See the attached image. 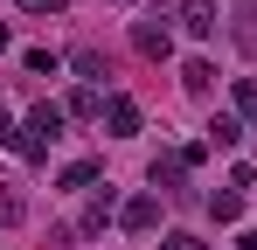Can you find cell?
Returning a JSON list of instances; mask_svg holds the SVG:
<instances>
[{
  "label": "cell",
  "mask_w": 257,
  "mask_h": 250,
  "mask_svg": "<svg viewBox=\"0 0 257 250\" xmlns=\"http://www.w3.org/2000/svg\"><path fill=\"white\" fill-rule=\"evenodd\" d=\"M236 139H243V118L236 111H215L209 118V146H236Z\"/></svg>",
  "instance_id": "obj_11"
},
{
  "label": "cell",
  "mask_w": 257,
  "mask_h": 250,
  "mask_svg": "<svg viewBox=\"0 0 257 250\" xmlns=\"http://www.w3.org/2000/svg\"><path fill=\"white\" fill-rule=\"evenodd\" d=\"M63 118H70V111H63V104H35V111H28V125H14V139H7V146H14V153H21V160L28 167H42L49 160V146H56V139H63Z\"/></svg>",
  "instance_id": "obj_1"
},
{
  "label": "cell",
  "mask_w": 257,
  "mask_h": 250,
  "mask_svg": "<svg viewBox=\"0 0 257 250\" xmlns=\"http://www.w3.org/2000/svg\"><path fill=\"white\" fill-rule=\"evenodd\" d=\"M236 250H257V229H243V243H236Z\"/></svg>",
  "instance_id": "obj_19"
},
{
  "label": "cell",
  "mask_w": 257,
  "mask_h": 250,
  "mask_svg": "<svg viewBox=\"0 0 257 250\" xmlns=\"http://www.w3.org/2000/svg\"><path fill=\"white\" fill-rule=\"evenodd\" d=\"M104 132H111V139H132V132H139V104H132V97H104Z\"/></svg>",
  "instance_id": "obj_6"
},
{
  "label": "cell",
  "mask_w": 257,
  "mask_h": 250,
  "mask_svg": "<svg viewBox=\"0 0 257 250\" xmlns=\"http://www.w3.org/2000/svg\"><path fill=\"white\" fill-rule=\"evenodd\" d=\"M7 42H14V35H7V21H0V49H7Z\"/></svg>",
  "instance_id": "obj_20"
},
{
  "label": "cell",
  "mask_w": 257,
  "mask_h": 250,
  "mask_svg": "<svg viewBox=\"0 0 257 250\" xmlns=\"http://www.w3.org/2000/svg\"><path fill=\"white\" fill-rule=\"evenodd\" d=\"M209 215H215V222H236V215H243V188H222V195H209Z\"/></svg>",
  "instance_id": "obj_12"
},
{
  "label": "cell",
  "mask_w": 257,
  "mask_h": 250,
  "mask_svg": "<svg viewBox=\"0 0 257 250\" xmlns=\"http://www.w3.org/2000/svg\"><path fill=\"white\" fill-rule=\"evenodd\" d=\"M146 181H153V195H181V181H188V160H181V153H153Z\"/></svg>",
  "instance_id": "obj_5"
},
{
  "label": "cell",
  "mask_w": 257,
  "mask_h": 250,
  "mask_svg": "<svg viewBox=\"0 0 257 250\" xmlns=\"http://www.w3.org/2000/svg\"><path fill=\"white\" fill-rule=\"evenodd\" d=\"M174 21H181L188 35H202V42H209L215 28H222V7H215V0H174Z\"/></svg>",
  "instance_id": "obj_3"
},
{
  "label": "cell",
  "mask_w": 257,
  "mask_h": 250,
  "mask_svg": "<svg viewBox=\"0 0 257 250\" xmlns=\"http://www.w3.org/2000/svg\"><path fill=\"white\" fill-rule=\"evenodd\" d=\"M63 111H70V118H104V90H70V104H63Z\"/></svg>",
  "instance_id": "obj_9"
},
{
  "label": "cell",
  "mask_w": 257,
  "mask_h": 250,
  "mask_svg": "<svg viewBox=\"0 0 257 250\" xmlns=\"http://www.w3.org/2000/svg\"><path fill=\"white\" fill-rule=\"evenodd\" d=\"M97 174H104V160H70L63 174H56V181H63V188H90Z\"/></svg>",
  "instance_id": "obj_13"
},
{
  "label": "cell",
  "mask_w": 257,
  "mask_h": 250,
  "mask_svg": "<svg viewBox=\"0 0 257 250\" xmlns=\"http://www.w3.org/2000/svg\"><path fill=\"white\" fill-rule=\"evenodd\" d=\"M0 222H21V195L14 188H0Z\"/></svg>",
  "instance_id": "obj_17"
},
{
  "label": "cell",
  "mask_w": 257,
  "mask_h": 250,
  "mask_svg": "<svg viewBox=\"0 0 257 250\" xmlns=\"http://www.w3.org/2000/svg\"><path fill=\"white\" fill-rule=\"evenodd\" d=\"M132 49H139V56H153V63H167V56H174V28H167V14L132 21Z\"/></svg>",
  "instance_id": "obj_2"
},
{
  "label": "cell",
  "mask_w": 257,
  "mask_h": 250,
  "mask_svg": "<svg viewBox=\"0 0 257 250\" xmlns=\"http://www.w3.org/2000/svg\"><path fill=\"white\" fill-rule=\"evenodd\" d=\"M160 250H209V243H202V236H188V229H167V236H160Z\"/></svg>",
  "instance_id": "obj_16"
},
{
  "label": "cell",
  "mask_w": 257,
  "mask_h": 250,
  "mask_svg": "<svg viewBox=\"0 0 257 250\" xmlns=\"http://www.w3.org/2000/svg\"><path fill=\"white\" fill-rule=\"evenodd\" d=\"M118 229H125V236H153V229H160V195H132V202L118 208Z\"/></svg>",
  "instance_id": "obj_4"
},
{
  "label": "cell",
  "mask_w": 257,
  "mask_h": 250,
  "mask_svg": "<svg viewBox=\"0 0 257 250\" xmlns=\"http://www.w3.org/2000/svg\"><path fill=\"white\" fill-rule=\"evenodd\" d=\"M236 118L257 125V77H236Z\"/></svg>",
  "instance_id": "obj_14"
},
{
  "label": "cell",
  "mask_w": 257,
  "mask_h": 250,
  "mask_svg": "<svg viewBox=\"0 0 257 250\" xmlns=\"http://www.w3.org/2000/svg\"><path fill=\"white\" fill-rule=\"evenodd\" d=\"M181 83H188L195 97H202V90H215V63H209V56H188V63H181Z\"/></svg>",
  "instance_id": "obj_8"
},
{
  "label": "cell",
  "mask_w": 257,
  "mask_h": 250,
  "mask_svg": "<svg viewBox=\"0 0 257 250\" xmlns=\"http://www.w3.org/2000/svg\"><path fill=\"white\" fill-rule=\"evenodd\" d=\"M21 63H28L35 77H56V70H63V56H56V49H21Z\"/></svg>",
  "instance_id": "obj_15"
},
{
  "label": "cell",
  "mask_w": 257,
  "mask_h": 250,
  "mask_svg": "<svg viewBox=\"0 0 257 250\" xmlns=\"http://www.w3.org/2000/svg\"><path fill=\"white\" fill-rule=\"evenodd\" d=\"M70 70H77V77H84L90 90H97V83L111 77V70H104V56H97V49H77V56H70Z\"/></svg>",
  "instance_id": "obj_10"
},
{
  "label": "cell",
  "mask_w": 257,
  "mask_h": 250,
  "mask_svg": "<svg viewBox=\"0 0 257 250\" xmlns=\"http://www.w3.org/2000/svg\"><path fill=\"white\" fill-rule=\"evenodd\" d=\"M118 195H111V188H97V195H90V208H84V236H97V229H104V222H118Z\"/></svg>",
  "instance_id": "obj_7"
},
{
  "label": "cell",
  "mask_w": 257,
  "mask_h": 250,
  "mask_svg": "<svg viewBox=\"0 0 257 250\" xmlns=\"http://www.w3.org/2000/svg\"><path fill=\"white\" fill-rule=\"evenodd\" d=\"M70 0H21V14H63Z\"/></svg>",
  "instance_id": "obj_18"
}]
</instances>
